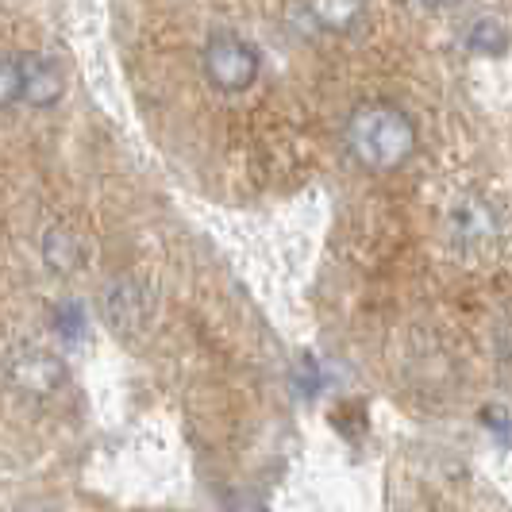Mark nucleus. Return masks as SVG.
<instances>
[{"label":"nucleus","mask_w":512,"mask_h":512,"mask_svg":"<svg viewBox=\"0 0 512 512\" xmlns=\"http://www.w3.org/2000/svg\"><path fill=\"white\" fill-rule=\"evenodd\" d=\"M343 143L359 166L374 174H389V170H401L416 154V124L405 108L389 101H370L351 112L343 128Z\"/></svg>","instance_id":"1"},{"label":"nucleus","mask_w":512,"mask_h":512,"mask_svg":"<svg viewBox=\"0 0 512 512\" xmlns=\"http://www.w3.org/2000/svg\"><path fill=\"white\" fill-rule=\"evenodd\" d=\"M258 51L235 31H212L205 39V77L220 93H247L258 81Z\"/></svg>","instance_id":"2"},{"label":"nucleus","mask_w":512,"mask_h":512,"mask_svg":"<svg viewBox=\"0 0 512 512\" xmlns=\"http://www.w3.org/2000/svg\"><path fill=\"white\" fill-rule=\"evenodd\" d=\"M4 370H8V382L27 397H54L62 385L70 382L66 362L51 351H43V347H20Z\"/></svg>","instance_id":"3"},{"label":"nucleus","mask_w":512,"mask_h":512,"mask_svg":"<svg viewBox=\"0 0 512 512\" xmlns=\"http://www.w3.org/2000/svg\"><path fill=\"white\" fill-rule=\"evenodd\" d=\"M20 101L31 108H51L66 93V74L51 54H20Z\"/></svg>","instance_id":"4"},{"label":"nucleus","mask_w":512,"mask_h":512,"mask_svg":"<svg viewBox=\"0 0 512 512\" xmlns=\"http://www.w3.org/2000/svg\"><path fill=\"white\" fill-rule=\"evenodd\" d=\"M447 228L459 243H489L497 235V212L486 201H478V197H466V201L451 208Z\"/></svg>","instance_id":"5"},{"label":"nucleus","mask_w":512,"mask_h":512,"mask_svg":"<svg viewBox=\"0 0 512 512\" xmlns=\"http://www.w3.org/2000/svg\"><path fill=\"white\" fill-rule=\"evenodd\" d=\"M43 262L51 266L54 274H74L77 266L85 262L81 235L70 228H47V235H43Z\"/></svg>","instance_id":"6"},{"label":"nucleus","mask_w":512,"mask_h":512,"mask_svg":"<svg viewBox=\"0 0 512 512\" xmlns=\"http://www.w3.org/2000/svg\"><path fill=\"white\" fill-rule=\"evenodd\" d=\"M308 16L324 31L343 35L362 20V0H308Z\"/></svg>","instance_id":"7"},{"label":"nucleus","mask_w":512,"mask_h":512,"mask_svg":"<svg viewBox=\"0 0 512 512\" xmlns=\"http://www.w3.org/2000/svg\"><path fill=\"white\" fill-rule=\"evenodd\" d=\"M466 47H470L474 54H486V58H501V54L512 47V35L501 20L486 16V20H474V24H470V31H466Z\"/></svg>","instance_id":"8"},{"label":"nucleus","mask_w":512,"mask_h":512,"mask_svg":"<svg viewBox=\"0 0 512 512\" xmlns=\"http://www.w3.org/2000/svg\"><path fill=\"white\" fill-rule=\"evenodd\" d=\"M51 324L66 343H77L85 335V312H81L77 301H62V305L51 308Z\"/></svg>","instance_id":"9"},{"label":"nucleus","mask_w":512,"mask_h":512,"mask_svg":"<svg viewBox=\"0 0 512 512\" xmlns=\"http://www.w3.org/2000/svg\"><path fill=\"white\" fill-rule=\"evenodd\" d=\"M20 101V62L0 54V112Z\"/></svg>","instance_id":"10"},{"label":"nucleus","mask_w":512,"mask_h":512,"mask_svg":"<svg viewBox=\"0 0 512 512\" xmlns=\"http://www.w3.org/2000/svg\"><path fill=\"white\" fill-rule=\"evenodd\" d=\"M420 4H447V0H420Z\"/></svg>","instance_id":"11"}]
</instances>
